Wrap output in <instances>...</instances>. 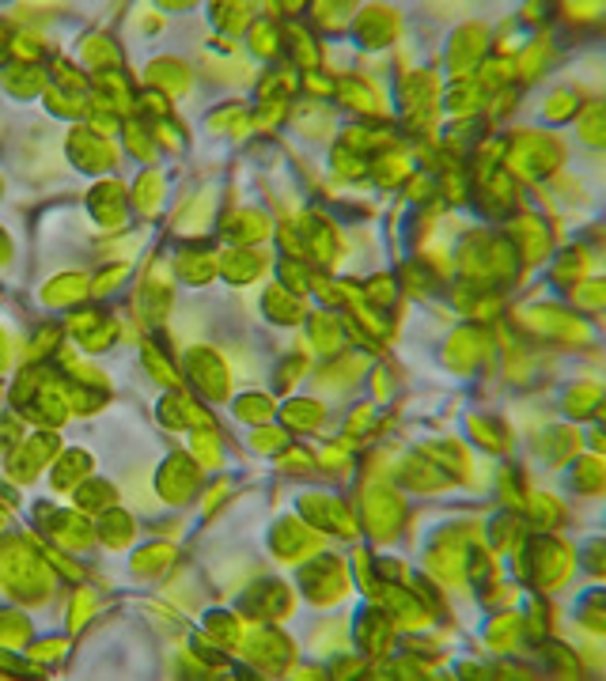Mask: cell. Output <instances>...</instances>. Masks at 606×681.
<instances>
[{
  "instance_id": "obj_1",
  "label": "cell",
  "mask_w": 606,
  "mask_h": 681,
  "mask_svg": "<svg viewBox=\"0 0 606 681\" xmlns=\"http://www.w3.org/2000/svg\"><path fill=\"white\" fill-rule=\"evenodd\" d=\"M516 159H519V171L523 174H542L549 171L557 159H561V148L554 136H519V151H516Z\"/></svg>"
},
{
  "instance_id": "obj_3",
  "label": "cell",
  "mask_w": 606,
  "mask_h": 681,
  "mask_svg": "<svg viewBox=\"0 0 606 681\" xmlns=\"http://www.w3.org/2000/svg\"><path fill=\"white\" fill-rule=\"evenodd\" d=\"M398 515H402V504H398V496L379 489L368 496V519H371V530L376 534H391L398 526Z\"/></svg>"
},
{
  "instance_id": "obj_6",
  "label": "cell",
  "mask_w": 606,
  "mask_h": 681,
  "mask_svg": "<svg viewBox=\"0 0 606 681\" xmlns=\"http://www.w3.org/2000/svg\"><path fill=\"white\" fill-rule=\"evenodd\" d=\"M576 484H580L584 492H599V484H602V466L595 462V458H584V462L576 466Z\"/></svg>"
},
{
  "instance_id": "obj_8",
  "label": "cell",
  "mask_w": 606,
  "mask_h": 681,
  "mask_svg": "<svg viewBox=\"0 0 606 681\" xmlns=\"http://www.w3.org/2000/svg\"><path fill=\"white\" fill-rule=\"evenodd\" d=\"M584 136L587 141H602V106H591V114H587V121H584Z\"/></svg>"
},
{
  "instance_id": "obj_4",
  "label": "cell",
  "mask_w": 606,
  "mask_h": 681,
  "mask_svg": "<svg viewBox=\"0 0 606 681\" xmlns=\"http://www.w3.org/2000/svg\"><path fill=\"white\" fill-rule=\"evenodd\" d=\"M361 38L368 46H383V42L394 38V16L383 8H368L361 16Z\"/></svg>"
},
{
  "instance_id": "obj_2",
  "label": "cell",
  "mask_w": 606,
  "mask_h": 681,
  "mask_svg": "<svg viewBox=\"0 0 606 681\" xmlns=\"http://www.w3.org/2000/svg\"><path fill=\"white\" fill-rule=\"evenodd\" d=\"M531 564H534V579H539V587H557L564 568H569V553H564L561 546H546V541H539L534 553H531Z\"/></svg>"
},
{
  "instance_id": "obj_7",
  "label": "cell",
  "mask_w": 606,
  "mask_h": 681,
  "mask_svg": "<svg viewBox=\"0 0 606 681\" xmlns=\"http://www.w3.org/2000/svg\"><path fill=\"white\" fill-rule=\"evenodd\" d=\"M591 398H599V386H580V391H572L569 394V409L572 413H591Z\"/></svg>"
},
{
  "instance_id": "obj_5",
  "label": "cell",
  "mask_w": 606,
  "mask_h": 681,
  "mask_svg": "<svg viewBox=\"0 0 606 681\" xmlns=\"http://www.w3.org/2000/svg\"><path fill=\"white\" fill-rule=\"evenodd\" d=\"M512 235L519 239V246H523V254H527V258H539L546 250V231L539 224H531V220H519V224L512 228Z\"/></svg>"
}]
</instances>
